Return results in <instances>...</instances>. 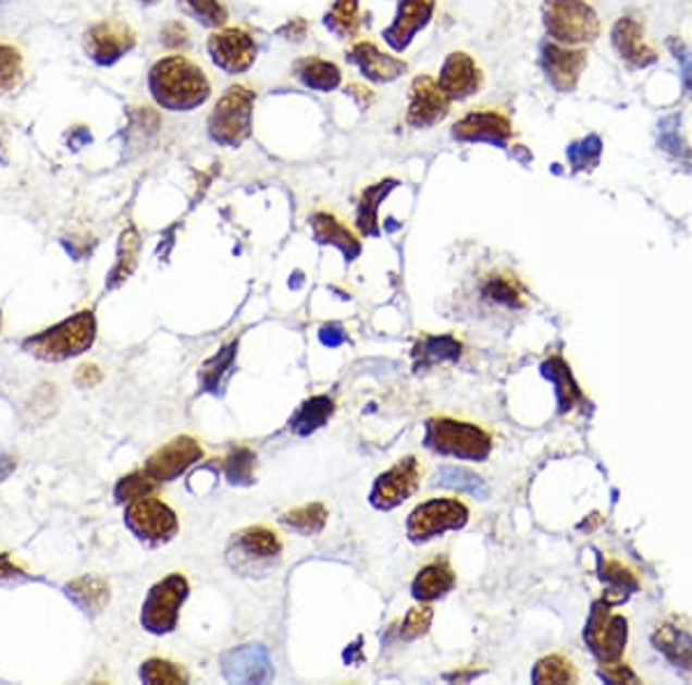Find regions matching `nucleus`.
<instances>
[{
    "label": "nucleus",
    "mask_w": 692,
    "mask_h": 685,
    "mask_svg": "<svg viewBox=\"0 0 692 685\" xmlns=\"http://www.w3.org/2000/svg\"><path fill=\"white\" fill-rule=\"evenodd\" d=\"M148 88L152 100L166 111H191L210 97L206 72L185 56H169L152 65Z\"/></svg>",
    "instance_id": "nucleus-1"
},
{
    "label": "nucleus",
    "mask_w": 692,
    "mask_h": 685,
    "mask_svg": "<svg viewBox=\"0 0 692 685\" xmlns=\"http://www.w3.org/2000/svg\"><path fill=\"white\" fill-rule=\"evenodd\" d=\"M257 95L245 86H231L210 113L208 134L210 139L224 148H238L252 134Z\"/></svg>",
    "instance_id": "nucleus-2"
},
{
    "label": "nucleus",
    "mask_w": 692,
    "mask_h": 685,
    "mask_svg": "<svg viewBox=\"0 0 692 685\" xmlns=\"http://www.w3.org/2000/svg\"><path fill=\"white\" fill-rule=\"evenodd\" d=\"M95 340V317L92 311H79L72 319L58 323L40 335L24 342L33 356L42 360H67L79 356Z\"/></svg>",
    "instance_id": "nucleus-3"
},
{
    "label": "nucleus",
    "mask_w": 692,
    "mask_h": 685,
    "mask_svg": "<svg viewBox=\"0 0 692 685\" xmlns=\"http://www.w3.org/2000/svg\"><path fill=\"white\" fill-rule=\"evenodd\" d=\"M543 22L559 45L593 42L601 33V22L586 0H545Z\"/></svg>",
    "instance_id": "nucleus-4"
},
{
    "label": "nucleus",
    "mask_w": 692,
    "mask_h": 685,
    "mask_svg": "<svg viewBox=\"0 0 692 685\" xmlns=\"http://www.w3.org/2000/svg\"><path fill=\"white\" fill-rule=\"evenodd\" d=\"M428 445L438 453L465 457V460H485L490 455V437L469 423H457L448 418L430 420L428 425Z\"/></svg>",
    "instance_id": "nucleus-5"
},
{
    "label": "nucleus",
    "mask_w": 692,
    "mask_h": 685,
    "mask_svg": "<svg viewBox=\"0 0 692 685\" xmlns=\"http://www.w3.org/2000/svg\"><path fill=\"white\" fill-rule=\"evenodd\" d=\"M187 598V579L183 575H169L152 586L141 612L144 628L162 635L176 628L181 604Z\"/></svg>",
    "instance_id": "nucleus-6"
},
{
    "label": "nucleus",
    "mask_w": 692,
    "mask_h": 685,
    "mask_svg": "<svg viewBox=\"0 0 692 685\" xmlns=\"http://www.w3.org/2000/svg\"><path fill=\"white\" fill-rule=\"evenodd\" d=\"M469 511L465 503L455 499H434L418 505L409 517V534L413 540H428L448 531V528H461L467 524Z\"/></svg>",
    "instance_id": "nucleus-7"
},
{
    "label": "nucleus",
    "mask_w": 692,
    "mask_h": 685,
    "mask_svg": "<svg viewBox=\"0 0 692 685\" xmlns=\"http://www.w3.org/2000/svg\"><path fill=\"white\" fill-rule=\"evenodd\" d=\"M125 519L132 531L146 540H169L178 531L176 513H173L166 503L150 494L137 501H129Z\"/></svg>",
    "instance_id": "nucleus-8"
},
{
    "label": "nucleus",
    "mask_w": 692,
    "mask_h": 685,
    "mask_svg": "<svg viewBox=\"0 0 692 685\" xmlns=\"http://www.w3.org/2000/svg\"><path fill=\"white\" fill-rule=\"evenodd\" d=\"M208 53L220 70L228 74H238L252 68L257 58V42L255 37L243 28H224L215 35H210Z\"/></svg>",
    "instance_id": "nucleus-9"
},
{
    "label": "nucleus",
    "mask_w": 692,
    "mask_h": 685,
    "mask_svg": "<svg viewBox=\"0 0 692 685\" xmlns=\"http://www.w3.org/2000/svg\"><path fill=\"white\" fill-rule=\"evenodd\" d=\"M450 97L441 90L438 82L432 76H418L409 93L407 123L416 130H428L441 123L448 115Z\"/></svg>",
    "instance_id": "nucleus-10"
},
{
    "label": "nucleus",
    "mask_w": 692,
    "mask_h": 685,
    "mask_svg": "<svg viewBox=\"0 0 692 685\" xmlns=\"http://www.w3.org/2000/svg\"><path fill=\"white\" fill-rule=\"evenodd\" d=\"M453 136L457 142H487L494 146H506L512 139V125L502 111L478 109L455 123Z\"/></svg>",
    "instance_id": "nucleus-11"
},
{
    "label": "nucleus",
    "mask_w": 692,
    "mask_h": 685,
    "mask_svg": "<svg viewBox=\"0 0 692 685\" xmlns=\"http://www.w3.org/2000/svg\"><path fill=\"white\" fill-rule=\"evenodd\" d=\"M543 70L549 84L559 93H572L586 68V51L549 42L543 47Z\"/></svg>",
    "instance_id": "nucleus-12"
},
{
    "label": "nucleus",
    "mask_w": 692,
    "mask_h": 685,
    "mask_svg": "<svg viewBox=\"0 0 692 685\" xmlns=\"http://www.w3.org/2000/svg\"><path fill=\"white\" fill-rule=\"evenodd\" d=\"M199 460H201L199 443L189 437H178L171 443H166L164 448H160L158 453L148 460L144 472L156 482H169L173 478H178Z\"/></svg>",
    "instance_id": "nucleus-13"
},
{
    "label": "nucleus",
    "mask_w": 692,
    "mask_h": 685,
    "mask_svg": "<svg viewBox=\"0 0 692 685\" xmlns=\"http://www.w3.org/2000/svg\"><path fill=\"white\" fill-rule=\"evenodd\" d=\"M628 637L626 619L623 616H609L607 607L598 604L591 614L589 628H586V641L591 644V651L598 656L603 662L617 660L623 653Z\"/></svg>",
    "instance_id": "nucleus-14"
},
{
    "label": "nucleus",
    "mask_w": 692,
    "mask_h": 685,
    "mask_svg": "<svg viewBox=\"0 0 692 685\" xmlns=\"http://www.w3.org/2000/svg\"><path fill=\"white\" fill-rule=\"evenodd\" d=\"M137 45V37L134 33L115 22H102L98 26H92L86 35V49L88 56L98 65H113L119 63L125 53H129Z\"/></svg>",
    "instance_id": "nucleus-15"
},
{
    "label": "nucleus",
    "mask_w": 692,
    "mask_h": 685,
    "mask_svg": "<svg viewBox=\"0 0 692 685\" xmlns=\"http://www.w3.org/2000/svg\"><path fill=\"white\" fill-rule=\"evenodd\" d=\"M438 86L444 90L450 102L453 100H467V97L475 95L483 86V72H480L478 63L465 51H453L444 68L438 72Z\"/></svg>",
    "instance_id": "nucleus-16"
},
{
    "label": "nucleus",
    "mask_w": 692,
    "mask_h": 685,
    "mask_svg": "<svg viewBox=\"0 0 692 685\" xmlns=\"http://www.w3.org/2000/svg\"><path fill=\"white\" fill-rule=\"evenodd\" d=\"M436 0H399L395 22L383 33V40L395 51H404L413 42V37L430 24Z\"/></svg>",
    "instance_id": "nucleus-17"
},
{
    "label": "nucleus",
    "mask_w": 692,
    "mask_h": 685,
    "mask_svg": "<svg viewBox=\"0 0 692 685\" xmlns=\"http://www.w3.org/2000/svg\"><path fill=\"white\" fill-rule=\"evenodd\" d=\"M224 676L234 683H265L273 678V664L263 646H240L222 660Z\"/></svg>",
    "instance_id": "nucleus-18"
},
{
    "label": "nucleus",
    "mask_w": 692,
    "mask_h": 685,
    "mask_svg": "<svg viewBox=\"0 0 692 685\" xmlns=\"http://www.w3.org/2000/svg\"><path fill=\"white\" fill-rule=\"evenodd\" d=\"M418 476H420L418 462L413 457L401 460L397 466L391 468V472L379 476L372 492V503L376 507H386V511L388 507H395L413 492L418 485Z\"/></svg>",
    "instance_id": "nucleus-19"
},
{
    "label": "nucleus",
    "mask_w": 692,
    "mask_h": 685,
    "mask_svg": "<svg viewBox=\"0 0 692 685\" xmlns=\"http://www.w3.org/2000/svg\"><path fill=\"white\" fill-rule=\"evenodd\" d=\"M349 58L360 68V72L368 76L370 82H376V84L393 82V79H397L399 74L407 72V63H404L401 58L383 53L370 40L356 42L349 51Z\"/></svg>",
    "instance_id": "nucleus-20"
},
{
    "label": "nucleus",
    "mask_w": 692,
    "mask_h": 685,
    "mask_svg": "<svg viewBox=\"0 0 692 685\" xmlns=\"http://www.w3.org/2000/svg\"><path fill=\"white\" fill-rule=\"evenodd\" d=\"M611 45L619 51L623 61H628L632 68H648L658 61L656 51H653L644 42V30L642 24L634 22L630 16L619 19L611 28Z\"/></svg>",
    "instance_id": "nucleus-21"
},
{
    "label": "nucleus",
    "mask_w": 692,
    "mask_h": 685,
    "mask_svg": "<svg viewBox=\"0 0 692 685\" xmlns=\"http://www.w3.org/2000/svg\"><path fill=\"white\" fill-rule=\"evenodd\" d=\"M296 76L305 88L319 93H331L342 84V72L335 63L319 56H307L296 63Z\"/></svg>",
    "instance_id": "nucleus-22"
},
{
    "label": "nucleus",
    "mask_w": 692,
    "mask_h": 685,
    "mask_svg": "<svg viewBox=\"0 0 692 685\" xmlns=\"http://www.w3.org/2000/svg\"><path fill=\"white\" fill-rule=\"evenodd\" d=\"M312 229H314V238L319 243H329V245L339 247L346 259H356L360 254V243L356 241L354 233L346 229L339 220H335L333 215L317 212L312 218Z\"/></svg>",
    "instance_id": "nucleus-23"
},
{
    "label": "nucleus",
    "mask_w": 692,
    "mask_h": 685,
    "mask_svg": "<svg viewBox=\"0 0 692 685\" xmlns=\"http://www.w3.org/2000/svg\"><path fill=\"white\" fill-rule=\"evenodd\" d=\"M455 575L446 563H432L422 567L420 575L413 582V596L420 600H434L453 589Z\"/></svg>",
    "instance_id": "nucleus-24"
},
{
    "label": "nucleus",
    "mask_w": 692,
    "mask_h": 685,
    "mask_svg": "<svg viewBox=\"0 0 692 685\" xmlns=\"http://www.w3.org/2000/svg\"><path fill=\"white\" fill-rule=\"evenodd\" d=\"M395 187V181H383V183H376L372 187H368L362 192V199H360V208H358V227L360 231L364 233H376L379 227V204L383 201V197Z\"/></svg>",
    "instance_id": "nucleus-25"
},
{
    "label": "nucleus",
    "mask_w": 692,
    "mask_h": 685,
    "mask_svg": "<svg viewBox=\"0 0 692 685\" xmlns=\"http://www.w3.org/2000/svg\"><path fill=\"white\" fill-rule=\"evenodd\" d=\"M436 482L444 485V487H453L457 489V492H467L475 499H487L490 497V489L487 485L480 480L475 474L467 472V468H459V466H444L436 476Z\"/></svg>",
    "instance_id": "nucleus-26"
},
{
    "label": "nucleus",
    "mask_w": 692,
    "mask_h": 685,
    "mask_svg": "<svg viewBox=\"0 0 692 685\" xmlns=\"http://www.w3.org/2000/svg\"><path fill=\"white\" fill-rule=\"evenodd\" d=\"M333 414V402L329 397H312L310 402H305L300 406L298 414L292 420V427L298 435H310L314 429H319L325 420Z\"/></svg>",
    "instance_id": "nucleus-27"
},
{
    "label": "nucleus",
    "mask_w": 692,
    "mask_h": 685,
    "mask_svg": "<svg viewBox=\"0 0 692 685\" xmlns=\"http://www.w3.org/2000/svg\"><path fill=\"white\" fill-rule=\"evenodd\" d=\"M416 365L428 367L444 360H457L459 358V342L453 338H428L416 346Z\"/></svg>",
    "instance_id": "nucleus-28"
},
{
    "label": "nucleus",
    "mask_w": 692,
    "mask_h": 685,
    "mask_svg": "<svg viewBox=\"0 0 692 685\" xmlns=\"http://www.w3.org/2000/svg\"><path fill=\"white\" fill-rule=\"evenodd\" d=\"M238 545L249 556H257V559H271V556L280 554L277 536L273 531H268V528H263V526L247 528V531L240 534Z\"/></svg>",
    "instance_id": "nucleus-29"
},
{
    "label": "nucleus",
    "mask_w": 692,
    "mask_h": 685,
    "mask_svg": "<svg viewBox=\"0 0 692 685\" xmlns=\"http://www.w3.org/2000/svg\"><path fill=\"white\" fill-rule=\"evenodd\" d=\"M325 26L337 35H354L360 26L358 0H335L331 12L325 14Z\"/></svg>",
    "instance_id": "nucleus-30"
},
{
    "label": "nucleus",
    "mask_w": 692,
    "mask_h": 685,
    "mask_svg": "<svg viewBox=\"0 0 692 685\" xmlns=\"http://www.w3.org/2000/svg\"><path fill=\"white\" fill-rule=\"evenodd\" d=\"M325 517H329V513H325V507L321 503H312V505L298 507V511L286 513L282 517V522L286 526L296 528V531H300V534H317L323 528Z\"/></svg>",
    "instance_id": "nucleus-31"
},
{
    "label": "nucleus",
    "mask_w": 692,
    "mask_h": 685,
    "mask_svg": "<svg viewBox=\"0 0 692 685\" xmlns=\"http://www.w3.org/2000/svg\"><path fill=\"white\" fill-rule=\"evenodd\" d=\"M543 375L554 381L556 393H559L561 408H570L572 402H574V397L580 395V390H577V386L572 383L570 371H568V367L564 365V360L554 358V360L545 363V365H543Z\"/></svg>",
    "instance_id": "nucleus-32"
},
{
    "label": "nucleus",
    "mask_w": 692,
    "mask_h": 685,
    "mask_svg": "<svg viewBox=\"0 0 692 685\" xmlns=\"http://www.w3.org/2000/svg\"><path fill=\"white\" fill-rule=\"evenodd\" d=\"M24 76V58L14 47L0 45V93L18 86Z\"/></svg>",
    "instance_id": "nucleus-33"
},
{
    "label": "nucleus",
    "mask_w": 692,
    "mask_h": 685,
    "mask_svg": "<svg viewBox=\"0 0 692 685\" xmlns=\"http://www.w3.org/2000/svg\"><path fill=\"white\" fill-rule=\"evenodd\" d=\"M601 152H603V144L595 134H589L586 139L574 142L568 148V160L572 164V169L582 171V169H591L601 162Z\"/></svg>",
    "instance_id": "nucleus-34"
},
{
    "label": "nucleus",
    "mask_w": 692,
    "mask_h": 685,
    "mask_svg": "<svg viewBox=\"0 0 692 685\" xmlns=\"http://www.w3.org/2000/svg\"><path fill=\"white\" fill-rule=\"evenodd\" d=\"M141 678L146 683H187V672L169 660H148L141 668Z\"/></svg>",
    "instance_id": "nucleus-35"
},
{
    "label": "nucleus",
    "mask_w": 692,
    "mask_h": 685,
    "mask_svg": "<svg viewBox=\"0 0 692 685\" xmlns=\"http://www.w3.org/2000/svg\"><path fill=\"white\" fill-rule=\"evenodd\" d=\"M183 5L189 10V14H195L199 22L208 28L224 26L226 19H228L222 0H183Z\"/></svg>",
    "instance_id": "nucleus-36"
},
{
    "label": "nucleus",
    "mask_w": 692,
    "mask_h": 685,
    "mask_svg": "<svg viewBox=\"0 0 692 685\" xmlns=\"http://www.w3.org/2000/svg\"><path fill=\"white\" fill-rule=\"evenodd\" d=\"M533 681L535 683H570L574 681V672L570 668V662L559 658V656H552V658H545L537 662V668L533 672Z\"/></svg>",
    "instance_id": "nucleus-37"
},
{
    "label": "nucleus",
    "mask_w": 692,
    "mask_h": 685,
    "mask_svg": "<svg viewBox=\"0 0 692 685\" xmlns=\"http://www.w3.org/2000/svg\"><path fill=\"white\" fill-rule=\"evenodd\" d=\"M160 482L152 480L146 472L141 474H132L127 478H123L119 482V487H115V499L119 501H137L141 497H148L152 494V489H156Z\"/></svg>",
    "instance_id": "nucleus-38"
},
{
    "label": "nucleus",
    "mask_w": 692,
    "mask_h": 685,
    "mask_svg": "<svg viewBox=\"0 0 692 685\" xmlns=\"http://www.w3.org/2000/svg\"><path fill=\"white\" fill-rule=\"evenodd\" d=\"M70 594L76 598V602H79L82 607H102L104 600L109 598V591L107 586L100 582V579H79L72 584Z\"/></svg>",
    "instance_id": "nucleus-39"
},
{
    "label": "nucleus",
    "mask_w": 692,
    "mask_h": 685,
    "mask_svg": "<svg viewBox=\"0 0 692 685\" xmlns=\"http://www.w3.org/2000/svg\"><path fill=\"white\" fill-rule=\"evenodd\" d=\"M252 466H255V453L247 448H238L234 455L226 460V476L231 482L247 485L252 480Z\"/></svg>",
    "instance_id": "nucleus-40"
},
{
    "label": "nucleus",
    "mask_w": 692,
    "mask_h": 685,
    "mask_svg": "<svg viewBox=\"0 0 692 685\" xmlns=\"http://www.w3.org/2000/svg\"><path fill=\"white\" fill-rule=\"evenodd\" d=\"M234 351H236V344H231V346H226L222 351L220 356H215L208 365H203L201 377H203V386L208 390H218L222 375H224V371H228L231 363H234Z\"/></svg>",
    "instance_id": "nucleus-41"
},
{
    "label": "nucleus",
    "mask_w": 692,
    "mask_h": 685,
    "mask_svg": "<svg viewBox=\"0 0 692 685\" xmlns=\"http://www.w3.org/2000/svg\"><path fill=\"white\" fill-rule=\"evenodd\" d=\"M430 623H432V610L430 607H418V610H413L411 614H409V619H407V623H404V637H418V635H422L425 633L428 628H430Z\"/></svg>",
    "instance_id": "nucleus-42"
},
{
    "label": "nucleus",
    "mask_w": 692,
    "mask_h": 685,
    "mask_svg": "<svg viewBox=\"0 0 692 685\" xmlns=\"http://www.w3.org/2000/svg\"><path fill=\"white\" fill-rule=\"evenodd\" d=\"M603 579L614 582V584L619 586V589H626V586H630V589H634L632 575L626 571V567H621L619 563H607V565L603 567Z\"/></svg>",
    "instance_id": "nucleus-43"
},
{
    "label": "nucleus",
    "mask_w": 692,
    "mask_h": 685,
    "mask_svg": "<svg viewBox=\"0 0 692 685\" xmlns=\"http://www.w3.org/2000/svg\"><path fill=\"white\" fill-rule=\"evenodd\" d=\"M487 293L492 298H496V301H508V303H512L515 301V289L510 286V282H506V280H494L490 286H487Z\"/></svg>",
    "instance_id": "nucleus-44"
},
{
    "label": "nucleus",
    "mask_w": 692,
    "mask_h": 685,
    "mask_svg": "<svg viewBox=\"0 0 692 685\" xmlns=\"http://www.w3.org/2000/svg\"><path fill=\"white\" fill-rule=\"evenodd\" d=\"M344 340H346V335H344V332H342L339 328H335V326L321 330V342H323L325 346H339Z\"/></svg>",
    "instance_id": "nucleus-45"
},
{
    "label": "nucleus",
    "mask_w": 692,
    "mask_h": 685,
    "mask_svg": "<svg viewBox=\"0 0 692 685\" xmlns=\"http://www.w3.org/2000/svg\"><path fill=\"white\" fill-rule=\"evenodd\" d=\"M603 676H605L607 681H611V683H621V681H626V678H630V681L634 678V676H632V672H628L626 668H617V670H611V664H609V668H607V670H603Z\"/></svg>",
    "instance_id": "nucleus-46"
},
{
    "label": "nucleus",
    "mask_w": 692,
    "mask_h": 685,
    "mask_svg": "<svg viewBox=\"0 0 692 685\" xmlns=\"http://www.w3.org/2000/svg\"><path fill=\"white\" fill-rule=\"evenodd\" d=\"M16 573V567L12 565L10 556H0V577H12Z\"/></svg>",
    "instance_id": "nucleus-47"
},
{
    "label": "nucleus",
    "mask_w": 692,
    "mask_h": 685,
    "mask_svg": "<svg viewBox=\"0 0 692 685\" xmlns=\"http://www.w3.org/2000/svg\"><path fill=\"white\" fill-rule=\"evenodd\" d=\"M12 472V460H0V480Z\"/></svg>",
    "instance_id": "nucleus-48"
},
{
    "label": "nucleus",
    "mask_w": 692,
    "mask_h": 685,
    "mask_svg": "<svg viewBox=\"0 0 692 685\" xmlns=\"http://www.w3.org/2000/svg\"><path fill=\"white\" fill-rule=\"evenodd\" d=\"M139 3H144V5H156L158 0H139Z\"/></svg>",
    "instance_id": "nucleus-49"
}]
</instances>
